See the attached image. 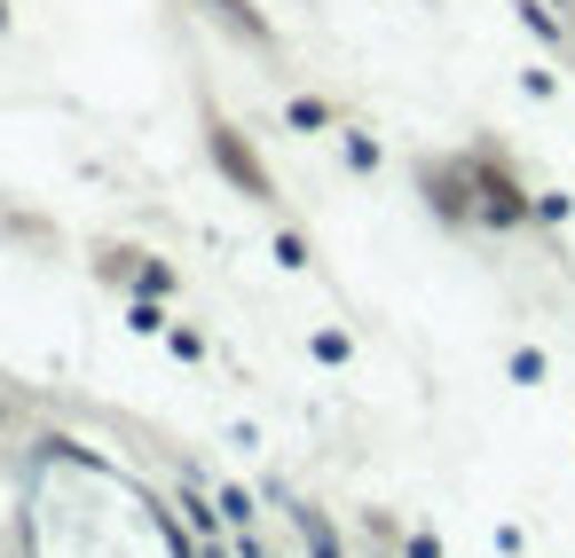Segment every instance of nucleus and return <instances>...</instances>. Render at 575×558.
Returning a JSON list of instances; mask_svg holds the SVG:
<instances>
[{
    "mask_svg": "<svg viewBox=\"0 0 575 558\" xmlns=\"http://www.w3.org/2000/svg\"><path fill=\"white\" fill-rule=\"evenodd\" d=\"M300 527H307V542H315V558H340V542H332V527H323L315 511H300Z\"/></svg>",
    "mask_w": 575,
    "mask_h": 558,
    "instance_id": "5",
    "label": "nucleus"
},
{
    "mask_svg": "<svg viewBox=\"0 0 575 558\" xmlns=\"http://www.w3.org/2000/svg\"><path fill=\"white\" fill-rule=\"evenodd\" d=\"M481 213H488V221L505 229V221H521L528 205H521V190H513V181H488V205H481Z\"/></svg>",
    "mask_w": 575,
    "mask_h": 558,
    "instance_id": "2",
    "label": "nucleus"
},
{
    "mask_svg": "<svg viewBox=\"0 0 575 558\" xmlns=\"http://www.w3.org/2000/svg\"><path fill=\"white\" fill-rule=\"evenodd\" d=\"M221 519H229V527H253V496H244V488H221Z\"/></svg>",
    "mask_w": 575,
    "mask_h": 558,
    "instance_id": "4",
    "label": "nucleus"
},
{
    "mask_svg": "<svg viewBox=\"0 0 575 558\" xmlns=\"http://www.w3.org/2000/svg\"><path fill=\"white\" fill-rule=\"evenodd\" d=\"M205 142H213V165H221V173H229L253 205H269V197H276V181L261 173V158H253V150L236 142V126H221V119H213V126H205Z\"/></svg>",
    "mask_w": 575,
    "mask_h": 558,
    "instance_id": "1",
    "label": "nucleus"
},
{
    "mask_svg": "<svg viewBox=\"0 0 575 558\" xmlns=\"http://www.w3.org/2000/svg\"><path fill=\"white\" fill-rule=\"evenodd\" d=\"M292 126H300V134H315V126H332V103H315V95H300V103H292Z\"/></svg>",
    "mask_w": 575,
    "mask_h": 558,
    "instance_id": "3",
    "label": "nucleus"
},
{
    "mask_svg": "<svg viewBox=\"0 0 575 558\" xmlns=\"http://www.w3.org/2000/svg\"><path fill=\"white\" fill-rule=\"evenodd\" d=\"M0 24H9V9H0Z\"/></svg>",
    "mask_w": 575,
    "mask_h": 558,
    "instance_id": "6",
    "label": "nucleus"
}]
</instances>
